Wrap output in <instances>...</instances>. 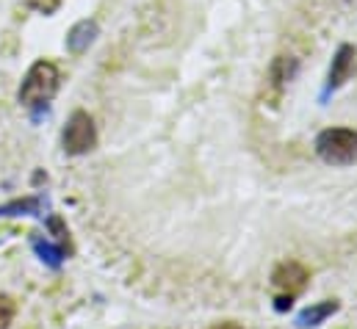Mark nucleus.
Listing matches in <instances>:
<instances>
[{"label": "nucleus", "instance_id": "obj_1", "mask_svg": "<svg viewBox=\"0 0 357 329\" xmlns=\"http://www.w3.org/2000/svg\"><path fill=\"white\" fill-rule=\"evenodd\" d=\"M59 91V70L50 61H36L20 86V102L25 108H45Z\"/></svg>", "mask_w": 357, "mask_h": 329}, {"label": "nucleus", "instance_id": "obj_2", "mask_svg": "<svg viewBox=\"0 0 357 329\" xmlns=\"http://www.w3.org/2000/svg\"><path fill=\"white\" fill-rule=\"evenodd\" d=\"M319 155L333 166H349L357 161V130L330 128L316 141Z\"/></svg>", "mask_w": 357, "mask_h": 329}, {"label": "nucleus", "instance_id": "obj_3", "mask_svg": "<svg viewBox=\"0 0 357 329\" xmlns=\"http://www.w3.org/2000/svg\"><path fill=\"white\" fill-rule=\"evenodd\" d=\"M97 144V130L86 111H75L64 128V150L70 155H84Z\"/></svg>", "mask_w": 357, "mask_h": 329}, {"label": "nucleus", "instance_id": "obj_4", "mask_svg": "<svg viewBox=\"0 0 357 329\" xmlns=\"http://www.w3.org/2000/svg\"><path fill=\"white\" fill-rule=\"evenodd\" d=\"M307 280H310V277H307V268L299 266V263H282V266H277V271L271 274L274 288L282 291V293H288V299L296 296L299 291H305Z\"/></svg>", "mask_w": 357, "mask_h": 329}, {"label": "nucleus", "instance_id": "obj_5", "mask_svg": "<svg viewBox=\"0 0 357 329\" xmlns=\"http://www.w3.org/2000/svg\"><path fill=\"white\" fill-rule=\"evenodd\" d=\"M355 70H357L355 47L344 45V47L338 50L335 61H333V70H330V86H341V83H347L352 75H355Z\"/></svg>", "mask_w": 357, "mask_h": 329}, {"label": "nucleus", "instance_id": "obj_6", "mask_svg": "<svg viewBox=\"0 0 357 329\" xmlns=\"http://www.w3.org/2000/svg\"><path fill=\"white\" fill-rule=\"evenodd\" d=\"M94 36H97V22L84 20V22H78V25L70 31V36H67V47H70L73 53H84L91 42H94Z\"/></svg>", "mask_w": 357, "mask_h": 329}, {"label": "nucleus", "instance_id": "obj_7", "mask_svg": "<svg viewBox=\"0 0 357 329\" xmlns=\"http://www.w3.org/2000/svg\"><path fill=\"white\" fill-rule=\"evenodd\" d=\"M14 313H17L14 302H11L8 296H0V329H6L14 321Z\"/></svg>", "mask_w": 357, "mask_h": 329}, {"label": "nucleus", "instance_id": "obj_8", "mask_svg": "<svg viewBox=\"0 0 357 329\" xmlns=\"http://www.w3.org/2000/svg\"><path fill=\"white\" fill-rule=\"evenodd\" d=\"M333 310H335V305H333V302H327V305H321V307H316V310H307V313L302 316V324H307V321L313 324V321L324 319V316H327V313H333Z\"/></svg>", "mask_w": 357, "mask_h": 329}, {"label": "nucleus", "instance_id": "obj_9", "mask_svg": "<svg viewBox=\"0 0 357 329\" xmlns=\"http://www.w3.org/2000/svg\"><path fill=\"white\" fill-rule=\"evenodd\" d=\"M33 11H42V14H53L59 6H61V0H25Z\"/></svg>", "mask_w": 357, "mask_h": 329}, {"label": "nucleus", "instance_id": "obj_10", "mask_svg": "<svg viewBox=\"0 0 357 329\" xmlns=\"http://www.w3.org/2000/svg\"><path fill=\"white\" fill-rule=\"evenodd\" d=\"M213 329H241L238 324H219V327H213Z\"/></svg>", "mask_w": 357, "mask_h": 329}]
</instances>
